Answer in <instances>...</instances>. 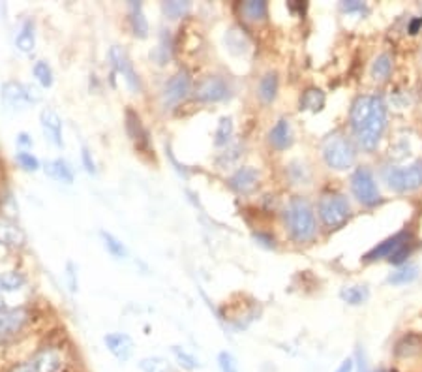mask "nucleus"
<instances>
[{
  "label": "nucleus",
  "mask_w": 422,
  "mask_h": 372,
  "mask_svg": "<svg viewBox=\"0 0 422 372\" xmlns=\"http://www.w3.org/2000/svg\"><path fill=\"white\" fill-rule=\"evenodd\" d=\"M387 109L385 100L381 96H358L349 111V123L358 145L366 152H374L383 140L387 130Z\"/></svg>",
  "instance_id": "nucleus-1"
},
{
  "label": "nucleus",
  "mask_w": 422,
  "mask_h": 372,
  "mask_svg": "<svg viewBox=\"0 0 422 372\" xmlns=\"http://www.w3.org/2000/svg\"><path fill=\"white\" fill-rule=\"evenodd\" d=\"M283 222L287 227L289 237L295 243H310L316 239L317 233V220L312 209L310 201L300 196L291 198L283 210Z\"/></svg>",
  "instance_id": "nucleus-2"
},
{
  "label": "nucleus",
  "mask_w": 422,
  "mask_h": 372,
  "mask_svg": "<svg viewBox=\"0 0 422 372\" xmlns=\"http://www.w3.org/2000/svg\"><path fill=\"white\" fill-rule=\"evenodd\" d=\"M323 160L331 169L343 171L355 164L357 160V149L351 143L348 135L343 134H332L329 135L323 143Z\"/></svg>",
  "instance_id": "nucleus-3"
},
{
  "label": "nucleus",
  "mask_w": 422,
  "mask_h": 372,
  "mask_svg": "<svg viewBox=\"0 0 422 372\" xmlns=\"http://www.w3.org/2000/svg\"><path fill=\"white\" fill-rule=\"evenodd\" d=\"M317 213L323 226L329 230H338L351 218V205L342 192H326L321 196Z\"/></svg>",
  "instance_id": "nucleus-4"
},
{
  "label": "nucleus",
  "mask_w": 422,
  "mask_h": 372,
  "mask_svg": "<svg viewBox=\"0 0 422 372\" xmlns=\"http://www.w3.org/2000/svg\"><path fill=\"white\" fill-rule=\"evenodd\" d=\"M383 179L387 186L394 192H400V194L415 192L422 188V160H417L407 167H387L383 171Z\"/></svg>",
  "instance_id": "nucleus-5"
},
{
  "label": "nucleus",
  "mask_w": 422,
  "mask_h": 372,
  "mask_svg": "<svg viewBox=\"0 0 422 372\" xmlns=\"http://www.w3.org/2000/svg\"><path fill=\"white\" fill-rule=\"evenodd\" d=\"M42 100L36 86L21 81H6L0 86V102L8 109H25Z\"/></svg>",
  "instance_id": "nucleus-6"
},
{
  "label": "nucleus",
  "mask_w": 422,
  "mask_h": 372,
  "mask_svg": "<svg viewBox=\"0 0 422 372\" xmlns=\"http://www.w3.org/2000/svg\"><path fill=\"white\" fill-rule=\"evenodd\" d=\"M351 192L355 200L364 207H375L381 201V192L372 169L366 166L357 167L351 175Z\"/></svg>",
  "instance_id": "nucleus-7"
},
{
  "label": "nucleus",
  "mask_w": 422,
  "mask_h": 372,
  "mask_svg": "<svg viewBox=\"0 0 422 372\" xmlns=\"http://www.w3.org/2000/svg\"><path fill=\"white\" fill-rule=\"evenodd\" d=\"M109 60H111L115 74H118V76L122 77L130 91L141 92L143 85H141L139 76H137V72H135L134 62L130 60L128 53H126L120 45H113V47L109 49Z\"/></svg>",
  "instance_id": "nucleus-8"
},
{
  "label": "nucleus",
  "mask_w": 422,
  "mask_h": 372,
  "mask_svg": "<svg viewBox=\"0 0 422 372\" xmlns=\"http://www.w3.org/2000/svg\"><path fill=\"white\" fill-rule=\"evenodd\" d=\"M193 96L203 103L225 102L231 96V86L222 76H209L198 83Z\"/></svg>",
  "instance_id": "nucleus-9"
},
{
  "label": "nucleus",
  "mask_w": 422,
  "mask_h": 372,
  "mask_svg": "<svg viewBox=\"0 0 422 372\" xmlns=\"http://www.w3.org/2000/svg\"><path fill=\"white\" fill-rule=\"evenodd\" d=\"M192 91V76L188 70H178L175 76L166 83L161 91V106L166 109L175 108Z\"/></svg>",
  "instance_id": "nucleus-10"
},
{
  "label": "nucleus",
  "mask_w": 422,
  "mask_h": 372,
  "mask_svg": "<svg viewBox=\"0 0 422 372\" xmlns=\"http://www.w3.org/2000/svg\"><path fill=\"white\" fill-rule=\"evenodd\" d=\"M40 126L45 135V140L55 145L57 149H64V140H62V119L53 108H43L40 113Z\"/></svg>",
  "instance_id": "nucleus-11"
},
{
  "label": "nucleus",
  "mask_w": 422,
  "mask_h": 372,
  "mask_svg": "<svg viewBox=\"0 0 422 372\" xmlns=\"http://www.w3.org/2000/svg\"><path fill=\"white\" fill-rule=\"evenodd\" d=\"M413 239L415 237H413V233L409 232V230H401V232L394 233L392 237L385 239L383 243H380L377 247L372 248V250L364 256V261H377V259L381 258L389 259L390 256H392V254L401 247V244L409 243V241H413Z\"/></svg>",
  "instance_id": "nucleus-12"
},
{
  "label": "nucleus",
  "mask_w": 422,
  "mask_h": 372,
  "mask_svg": "<svg viewBox=\"0 0 422 372\" xmlns=\"http://www.w3.org/2000/svg\"><path fill=\"white\" fill-rule=\"evenodd\" d=\"M28 312L25 308H4L0 310V339H10L25 327Z\"/></svg>",
  "instance_id": "nucleus-13"
},
{
  "label": "nucleus",
  "mask_w": 422,
  "mask_h": 372,
  "mask_svg": "<svg viewBox=\"0 0 422 372\" xmlns=\"http://www.w3.org/2000/svg\"><path fill=\"white\" fill-rule=\"evenodd\" d=\"M103 344L117 361L126 363L134 356V340L126 333H107L103 337Z\"/></svg>",
  "instance_id": "nucleus-14"
},
{
  "label": "nucleus",
  "mask_w": 422,
  "mask_h": 372,
  "mask_svg": "<svg viewBox=\"0 0 422 372\" xmlns=\"http://www.w3.org/2000/svg\"><path fill=\"white\" fill-rule=\"evenodd\" d=\"M259 184V171L251 166L239 167L229 179V186L236 194H250Z\"/></svg>",
  "instance_id": "nucleus-15"
},
{
  "label": "nucleus",
  "mask_w": 422,
  "mask_h": 372,
  "mask_svg": "<svg viewBox=\"0 0 422 372\" xmlns=\"http://www.w3.org/2000/svg\"><path fill=\"white\" fill-rule=\"evenodd\" d=\"M268 143L274 151H287L293 145V128L287 119H280L268 132Z\"/></svg>",
  "instance_id": "nucleus-16"
},
{
  "label": "nucleus",
  "mask_w": 422,
  "mask_h": 372,
  "mask_svg": "<svg viewBox=\"0 0 422 372\" xmlns=\"http://www.w3.org/2000/svg\"><path fill=\"white\" fill-rule=\"evenodd\" d=\"M126 132H128L130 140L137 145V149H149V132H147L143 120L134 109H126Z\"/></svg>",
  "instance_id": "nucleus-17"
},
{
  "label": "nucleus",
  "mask_w": 422,
  "mask_h": 372,
  "mask_svg": "<svg viewBox=\"0 0 422 372\" xmlns=\"http://www.w3.org/2000/svg\"><path fill=\"white\" fill-rule=\"evenodd\" d=\"M43 171L47 177H51L57 183H64V184H72L75 179L74 167L70 164L66 162L64 158H55V160H49L43 166Z\"/></svg>",
  "instance_id": "nucleus-18"
},
{
  "label": "nucleus",
  "mask_w": 422,
  "mask_h": 372,
  "mask_svg": "<svg viewBox=\"0 0 422 372\" xmlns=\"http://www.w3.org/2000/svg\"><path fill=\"white\" fill-rule=\"evenodd\" d=\"M33 365L36 372H60L64 361H62V356L59 351L47 348V350L38 351L33 357Z\"/></svg>",
  "instance_id": "nucleus-19"
},
{
  "label": "nucleus",
  "mask_w": 422,
  "mask_h": 372,
  "mask_svg": "<svg viewBox=\"0 0 422 372\" xmlns=\"http://www.w3.org/2000/svg\"><path fill=\"white\" fill-rule=\"evenodd\" d=\"M128 16L130 27H132V33H134L135 38H147V36H149V21H147V17H144L143 4L137 2V0L128 2Z\"/></svg>",
  "instance_id": "nucleus-20"
},
{
  "label": "nucleus",
  "mask_w": 422,
  "mask_h": 372,
  "mask_svg": "<svg viewBox=\"0 0 422 372\" xmlns=\"http://www.w3.org/2000/svg\"><path fill=\"white\" fill-rule=\"evenodd\" d=\"M280 91V77L276 72H267L265 76L259 79L257 83V96L261 100L265 106H270V103L276 100Z\"/></svg>",
  "instance_id": "nucleus-21"
},
{
  "label": "nucleus",
  "mask_w": 422,
  "mask_h": 372,
  "mask_svg": "<svg viewBox=\"0 0 422 372\" xmlns=\"http://www.w3.org/2000/svg\"><path fill=\"white\" fill-rule=\"evenodd\" d=\"M16 47L21 53H33L36 47V23L34 19H25L16 34Z\"/></svg>",
  "instance_id": "nucleus-22"
},
{
  "label": "nucleus",
  "mask_w": 422,
  "mask_h": 372,
  "mask_svg": "<svg viewBox=\"0 0 422 372\" xmlns=\"http://www.w3.org/2000/svg\"><path fill=\"white\" fill-rule=\"evenodd\" d=\"M25 243V233L16 222L0 216V244L4 247H21Z\"/></svg>",
  "instance_id": "nucleus-23"
},
{
  "label": "nucleus",
  "mask_w": 422,
  "mask_h": 372,
  "mask_svg": "<svg viewBox=\"0 0 422 372\" xmlns=\"http://www.w3.org/2000/svg\"><path fill=\"white\" fill-rule=\"evenodd\" d=\"M323 106H325V92L317 89V86L306 89L299 100V108L302 111H314V113H317V111L323 109Z\"/></svg>",
  "instance_id": "nucleus-24"
},
{
  "label": "nucleus",
  "mask_w": 422,
  "mask_h": 372,
  "mask_svg": "<svg viewBox=\"0 0 422 372\" xmlns=\"http://www.w3.org/2000/svg\"><path fill=\"white\" fill-rule=\"evenodd\" d=\"M173 55V38L169 30H161L160 34V42H158V47L154 49V53H150V57L158 62V64H167V60H171Z\"/></svg>",
  "instance_id": "nucleus-25"
},
{
  "label": "nucleus",
  "mask_w": 422,
  "mask_h": 372,
  "mask_svg": "<svg viewBox=\"0 0 422 372\" xmlns=\"http://www.w3.org/2000/svg\"><path fill=\"white\" fill-rule=\"evenodd\" d=\"M241 13L246 17L248 21H263L268 16V4L263 0H250V2H242Z\"/></svg>",
  "instance_id": "nucleus-26"
},
{
  "label": "nucleus",
  "mask_w": 422,
  "mask_h": 372,
  "mask_svg": "<svg viewBox=\"0 0 422 372\" xmlns=\"http://www.w3.org/2000/svg\"><path fill=\"white\" fill-rule=\"evenodd\" d=\"M418 276V267L415 264H406L398 267V269L389 276V284L392 286H406V284H411L415 278Z\"/></svg>",
  "instance_id": "nucleus-27"
},
{
  "label": "nucleus",
  "mask_w": 422,
  "mask_h": 372,
  "mask_svg": "<svg viewBox=\"0 0 422 372\" xmlns=\"http://www.w3.org/2000/svg\"><path fill=\"white\" fill-rule=\"evenodd\" d=\"M225 45L229 49L233 55H242L246 53L248 49V38L246 34L242 33L241 28H229L227 33H225Z\"/></svg>",
  "instance_id": "nucleus-28"
},
{
  "label": "nucleus",
  "mask_w": 422,
  "mask_h": 372,
  "mask_svg": "<svg viewBox=\"0 0 422 372\" xmlns=\"http://www.w3.org/2000/svg\"><path fill=\"white\" fill-rule=\"evenodd\" d=\"M171 354L176 359V363L182 368H186V371H198V368L203 367L201 361H199V357L192 354V351H188L184 346H171Z\"/></svg>",
  "instance_id": "nucleus-29"
},
{
  "label": "nucleus",
  "mask_w": 422,
  "mask_h": 372,
  "mask_svg": "<svg viewBox=\"0 0 422 372\" xmlns=\"http://www.w3.org/2000/svg\"><path fill=\"white\" fill-rule=\"evenodd\" d=\"M100 237H102L106 250L111 254L113 258H115V259H126V258H128V248H126V244H124L118 237H115L113 233L100 232Z\"/></svg>",
  "instance_id": "nucleus-30"
},
{
  "label": "nucleus",
  "mask_w": 422,
  "mask_h": 372,
  "mask_svg": "<svg viewBox=\"0 0 422 372\" xmlns=\"http://www.w3.org/2000/svg\"><path fill=\"white\" fill-rule=\"evenodd\" d=\"M33 76L43 89H49V86H53L55 83V74L53 68L49 64L47 60H36L33 66Z\"/></svg>",
  "instance_id": "nucleus-31"
},
{
  "label": "nucleus",
  "mask_w": 422,
  "mask_h": 372,
  "mask_svg": "<svg viewBox=\"0 0 422 372\" xmlns=\"http://www.w3.org/2000/svg\"><path fill=\"white\" fill-rule=\"evenodd\" d=\"M27 284V276L19 271L0 273V291H19Z\"/></svg>",
  "instance_id": "nucleus-32"
},
{
  "label": "nucleus",
  "mask_w": 422,
  "mask_h": 372,
  "mask_svg": "<svg viewBox=\"0 0 422 372\" xmlns=\"http://www.w3.org/2000/svg\"><path fill=\"white\" fill-rule=\"evenodd\" d=\"M392 74V57L389 53H381L372 64V77L377 81H387Z\"/></svg>",
  "instance_id": "nucleus-33"
},
{
  "label": "nucleus",
  "mask_w": 422,
  "mask_h": 372,
  "mask_svg": "<svg viewBox=\"0 0 422 372\" xmlns=\"http://www.w3.org/2000/svg\"><path fill=\"white\" fill-rule=\"evenodd\" d=\"M161 10H164V16L167 19H178V17H184L190 13L192 2H188V0H167V2L161 4Z\"/></svg>",
  "instance_id": "nucleus-34"
},
{
  "label": "nucleus",
  "mask_w": 422,
  "mask_h": 372,
  "mask_svg": "<svg viewBox=\"0 0 422 372\" xmlns=\"http://www.w3.org/2000/svg\"><path fill=\"white\" fill-rule=\"evenodd\" d=\"M233 119L231 117H222L218 123V128L214 132V145L216 147H225L233 137Z\"/></svg>",
  "instance_id": "nucleus-35"
},
{
  "label": "nucleus",
  "mask_w": 422,
  "mask_h": 372,
  "mask_svg": "<svg viewBox=\"0 0 422 372\" xmlns=\"http://www.w3.org/2000/svg\"><path fill=\"white\" fill-rule=\"evenodd\" d=\"M139 368L143 372H173L171 363L167 361L166 357L160 356L144 357V359H141Z\"/></svg>",
  "instance_id": "nucleus-36"
},
{
  "label": "nucleus",
  "mask_w": 422,
  "mask_h": 372,
  "mask_svg": "<svg viewBox=\"0 0 422 372\" xmlns=\"http://www.w3.org/2000/svg\"><path fill=\"white\" fill-rule=\"evenodd\" d=\"M370 291L366 286H351L342 291V299L349 305H360L368 299Z\"/></svg>",
  "instance_id": "nucleus-37"
},
{
  "label": "nucleus",
  "mask_w": 422,
  "mask_h": 372,
  "mask_svg": "<svg viewBox=\"0 0 422 372\" xmlns=\"http://www.w3.org/2000/svg\"><path fill=\"white\" fill-rule=\"evenodd\" d=\"M287 173L295 184H306L308 183V179H310V171H308V167L300 162L289 164Z\"/></svg>",
  "instance_id": "nucleus-38"
},
{
  "label": "nucleus",
  "mask_w": 422,
  "mask_h": 372,
  "mask_svg": "<svg viewBox=\"0 0 422 372\" xmlns=\"http://www.w3.org/2000/svg\"><path fill=\"white\" fill-rule=\"evenodd\" d=\"M16 160L17 164L25 169V171H38L40 167H42V164H40V160H38L36 157H34L33 152L28 151H19L16 154Z\"/></svg>",
  "instance_id": "nucleus-39"
},
{
  "label": "nucleus",
  "mask_w": 422,
  "mask_h": 372,
  "mask_svg": "<svg viewBox=\"0 0 422 372\" xmlns=\"http://www.w3.org/2000/svg\"><path fill=\"white\" fill-rule=\"evenodd\" d=\"M415 247H417V243H415V239H413V241H409V243L401 244V247L398 248V250H396V252L392 254V256H390L389 261H390V264H394V265L404 264V261H406V259L409 258V256H411L413 250H415Z\"/></svg>",
  "instance_id": "nucleus-40"
},
{
  "label": "nucleus",
  "mask_w": 422,
  "mask_h": 372,
  "mask_svg": "<svg viewBox=\"0 0 422 372\" xmlns=\"http://www.w3.org/2000/svg\"><path fill=\"white\" fill-rule=\"evenodd\" d=\"M218 365H219V371L222 372H239L236 359L231 356L229 351H219Z\"/></svg>",
  "instance_id": "nucleus-41"
},
{
  "label": "nucleus",
  "mask_w": 422,
  "mask_h": 372,
  "mask_svg": "<svg viewBox=\"0 0 422 372\" xmlns=\"http://www.w3.org/2000/svg\"><path fill=\"white\" fill-rule=\"evenodd\" d=\"M342 10L346 13H358V16H366L370 13V8L364 2H358V0H348V2H342Z\"/></svg>",
  "instance_id": "nucleus-42"
},
{
  "label": "nucleus",
  "mask_w": 422,
  "mask_h": 372,
  "mask_svg": "<svg viewBox=\"0 0 422 372\" xmlns=\"http://www.w3.org/2000/svg\"><path fill=\"white\" fill-rule=\"evenodd\" d=\"M66 282H68V288L70 291L79 290V282H77V267H75L74 261H68L66 264Z\"/></svg>",
  "instance_id": "nucleus-43"
},
{
  "label": "nucleus",
  "mask_w": 422,
  "mask_h": 372,
  "mask_svg": "<svg viewBox=\"0 0 422 372\" xmlns=\"http://www.w3.org/2000/svg\"><path fill=\"white\" fill-rule=\"evenodd\" d=\"M81 162H83V167H85L86 173H91V175H96L98 169H96V162H94V158H92V152L86 149V147H83L81 149Z\"/></svg>",
  "instance_id": "nucleus-44"
},
{
  "label": "nucleus",
  "mask_w": 422,
  "mask_h": 372,
  "mask_svg": "<svg viewBox=\"0 0 422 372\" xmlns=\"http://www.w3.org/2000/svg\"><path fill=\"white\" fill-rule=\"evenodd\" d=\"M17 145L21 147L19 151H28L30 147H34V141L33 137L27 134V132H21V134H17Z\"/></svg>",
  "instance_id": "nucleus-45"
},
{
  "label": "nucleus",
  "mask_w": 422,
  "mask_h": 372,
  "mask_svg": "<svg viewBox=\"0 0 422 372\" xmlns=\"http://www.w3.org/2000/svg\"><path fill=\"white\" fill-rule=\"evenodd\" d=\"M334 372H355V359H353V357L343 359V361L340 363V367Z\"/></svg>",
  "instance_id": "nucleus-46"
},
{
  "label": "nucleus",
  "mask_w": 422,
  "mask_h": 372,
  "mask_svg": "<svg viewBox=\"0 0 422 372\" xmlns=\"http://www.w3.org/2000/svg\"><path fill=\"white\" fill-rule=\"evenodd\" d=\"M166 152H167V157L171 158V162H173V166H175V169H176V171L181 173V175H184V177H188L186 167L182 166V164H178V160H176V158L173 157V152H171V149H169V147H166Z\"/></svg>",
  "instance_id": "nucleus-47"
},
{
  "label": "nucleus",
  "mask_w": 422,
  "mask_h": 372,
  "mask_svg": "<svg viewBox=\"0 0 422 372\" xmlns=\"http://www.w3.org/2000/svg\"><path fill=\"white\" fill-rule=\"evenodd\" d=\"M256 237V241H259V243L263 244V247H268V248H274V237H270V235H265V233H256L253 235Z\"/></svg>",
  "instance_id": "nucleus-48"
},
{
  "label": "nucleus",
  "mask_w": 422,
  "mask_h": 372,
  "mask_svg": "<svg viewBox=\"0 0 422 372\" xmlns=\"http://www.w3.org/2000/svg\"><path fill=\"white\" fill-rule=\"evenodd\" d=\"M421 28H422V17H415V19H411V23H409L407 30H409V34H418Z\"/></svg>",
  "instance_id": "nucleus-49"
},
{
  "label": "nucleus",
  "mask_w": 422,
  "mask_h": 372,
  "mask_svg": "<svg viewBox=\"0 0 422 372\" xmlns=\"http://www.w3.org/2000/svg\"><path fill=\"white\" fill-rule=\"evenodd\" d=\"M11 372H36V368H34L33 359H30V361H25V363H21V365L13 367V371Z\"/></svg>",
  "instance_id": "nucleus-50"
},
{
  "label": "nucleus",
  "mask_w": 422,
  "mask_h": 372,
  "mask_svg": "<svg viewBox=\"0 0 422 372\" xmlns=\"http://www.w3.org/2000/svg\"><path fill=\"white\" fill-rule=\"evenodd\" d=\"M289 8H291V10H299V11H304V10H306V8H308V6H306V4H300V2H299V4H293V2H291V4H289Z\"/></svg>",
  "instance_id": "nucleus-51"
},
{
  "label": "nucleus",
  "mask_w": 422,
  "mask_h": 372,
  "mask_svg": "<svg viewBox=\"0 0 422 372\" xmlns=\"http://www.w3.org/2000/svg\"><path fill=\"white\" fill-rule=\"evenodd\" d=\"M4 303H6L4 299H2V297H0V310H4V308H6V305H4Z\"/></svg>",
  "instance_id": "nucleus-52"
},
{
  "label": "nucleus",
  "mask_w": 422,
  "mask_h": 372,
  "mask_svg": "<svg viewBox=\"0 0 422 372\" xmlns=\"http://www.w3.org/2000/svg\"><path fill=\"white\" fill-rule=\"evenodd\" d=\"M375 372H387V371H375Z\"/></svg>",
  "instance_id": "nucleus-53"
}]
</instances>
